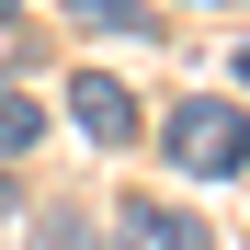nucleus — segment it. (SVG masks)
Here are the masks:
<instances>
[{"instance_id": "f257e3e1", "label": "nucleus", "mask_w": 250, "mask_h": 250, "mask_svg": "<svg viewBox=\"0 0 250 250\" xmlns=\"http://www.w3.org/2000/svg\"><path fill=\"white\" fill-rule=\"evenodd\" d=\"M159 148H171V171H193V182H228V171H250V114L193 91L171 125H159Z\"/></svg>"}, {"instance_id": "f03ea898", "label": "nucleus", "mask_w": 250, "mask_h": 250, "mask_svg": "<svg viewBox=\"0 0 250 250\" xmlns=\"http://www.w3.org/2000/svg\"><path fill=\"white\" fill-rule=\"evenodd\" d=\"M114 250H216V239H205V216H182V205L125 193V205H114Z\"/></svg>"}, {"instance_id": "7ed1b4c3", "label": "nucleus", "mask_w": 250, "mask_h": 250, "mask_svg": "<svg viewBox=\"0 0 250 250\" xmlns=\"http://www.w3.org/2000/svg\"><path fill=\"white\" fill-rule=\"evenodd\" d=\"M68 114H80V137H91V148H125V137H137V91H125V80H68Z\"/></svg>"}, {"instance_id": "20e7f679", "label": "nucleus", "mask_w": 250, "mask_h": 250, "mask_svg": "<svg viewBox=\"0 0 250 250\" xmlns=\"http://www.w3.org/2000/svg\"><path fill=\"white\" fill-rule=\"evenodd\" d=\"M34 137H46V114H34V103H23V91H0V159H23V148H34Z\"/></svg>"}, {"instance_id": "39448f33", "label": "nucleus", "mask_w": 250, "mask_h": 250, "mask_svg": "<svg viewBox=\"0 0 250 250\" xmlns=\"http://www.w3.org/2000/svg\"><path fill=\"white\" fill-rule=\"evenodd\" d=\"M68 12L91 23V34H137V23H148V0H68Z\"/></svg>"}, {"instance_id": "423d86ee", "label": "nucleus", "mask_w": 250, "mask_h": 250, "mask_svg": "<svg viewBox=\"0 0 250 250\" xmlns=\"http://www.w3.org/2000/svg\"><path fill=\"white\" fill-rule=\"evenodd\" d=\"M34 250H91V216H46V228H34Z\"/></svg>"}, {"instance_id": "0eeeda50", "label": "nucleus", "mask_w": 250, "mask_h": 250, "mask_svg": "<svg viewBox=\"0 0 250 250\" xmlns=\"http://www.w3.org/2000/svg\"><path fill=\"white\" fill-rule=\"evenodd\" d=\"M0 216H12V182H0Z\"/></svg>"}, {"instance_id": "6e6552de", "label": "nucleus", "mask_w": 250, "mask_h": 250, "mask_svg": "<svg viewBox=\"0 0 250 250\" xmlns=\"http://www.w3.org/2000/svg\"><path fill=\"white\" fill-rule=\"evenodd\" d=\"M0 12H23V0H0Z\"/></svg>"}]
</instances>
